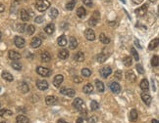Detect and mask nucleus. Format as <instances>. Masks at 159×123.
<instances>
[{"instance_id": "obj_14", "label": "nucleus", "mask_w": 159, "mask_h": 123, "mask_svg": "<svg viewBox=\"0 0 159 123\" xmlns=\"http://www.w3.org/2000/svg\"><path fill=\"white\" fill-rule=\"evenodd\" d=\"M41 43H42V41L39 37H34L31 39V46L32 48H38L40 45H41Z\"/></svg>"}, {"instance_id": "obj_38", "label": "nucleus", "mask_w": 159, "mask_h": 123, "mask_svg": "<svg viewBox=\"0 0 159 123\" xmlns=\"http://www.w3.org/2000/svg\"><path fill=\"white\" fill-rule=\"evenodd\" d=\"M26 31H27V33H28L29 35H32V34L35 32V25H31V24L28 25V27H27V29H26Z\"/></svg>"}, {"instance_id": "obj_15", "label": "nucleus", "mask_w": 159, "mask_h": 123, "mask_svg": "<svg viewBox=\"0 0 159 123\" xmlns=\"http://www.w3.org/2000/svg\"><path fill=\"white\" fill-rule=\"evenodd\" d=\"M56 102H57V98L54 97V96H47V97L45 98V102H46V105H48V106L55 105Z\"/></svg>"}, {"instance_id": "obj_13", "label": "nucleus", "mask_w": 159, "mask_h": 123, "mask_svg": "<svg viewBox=\"0 0 159 123\" xmlns=\"http://www.w3.org/2000/svg\"><path fill=\"white\" fill-rule=\"evenodd\" d=\"M63 80H64V76L61 74H58L56 75L54 79H53V85L55 86V87H60V85L62 84Z\"/></svg>"}, {"instance_id": "obj_12", "label": "nucleus", "mask_w": 159, "mask_h": 123, "mask_svg": "<svg viewBox=\"0 0 159 123\" xmlns=\"http://www.w3.org/2000/svg\"><path fill=\"white\" fill-rule=\"evenodd\" d=\"M110 89L114 94H119L121 92V86L118 82H112L110 84Z\"/></svg>"}, {"instance_id": "obj_3", "label": "nucleus", "mask_w": 159, "mask_h": 123, "mask_svg": "<svg viewBox=\"0 0 159 123\" xmlns=\"http://www.w3.org/2000/svg\"><path fill=\"white\" fill-rule=\"evenodd\" d=\"M36 72L40 76H43V77H47V76L51 74V70L47 68H44V66H38L36 68Z\"/></svg>"}, {"instance_id": "obj_18", "label": "nucleus", "mask_w": 159, "mask_h": 123, "mask_svg": "<svg viewBox=\"0 0 159 123\" xmlns=\"http://www.w3.org/2000/svg\"><path fill=\"white\" fill-rule=\"evenodd\" d=\"M126 78H127V80H128L129 82H135V79H137V76H135V74L134 73V71L129 70V71H127V73H126Z\"/></svg>"}, {"instance_id": "obj_52", "label": "nucleus", "mask_w": 159, "mask_h": 123, "mask_svg": "<svg viewBox=\"0 0 159 123\" xmlns=\"http://www.w3.org/2000/svg\"><path fill=\"white\" fill-rule=\"evenodd\" d=\"M74 81L76 82V83H81V82L83 81V79L81 78L80 76H75V77H74Z\"/></svg>"}, {"instance_id": "obj_1", "label": "nucleus", "mask_w": 159, "mask_h": 123, "mask_svg": "<svg viewBox=\"0 0 159 123\" xmlns=\"http://www.w3.org/2000/svg\"><path fill=\"white\" fill-rule=\"evenodd\" d=\"M35 7L39 12H44L50 7V2L48 0H38L35 3Z\"/></svg>"}, {"instance_id": "obj_22", "label": "nucleus", "mask_w": 159, "mask_h": 123, "mask_svg": "<svg viewBox=\"0 0 159 123\" xmlns=\"http://www.w3.org/2000/svg\"><path fill=\"white\" fill-rule=\"evenodd\" d=\"M69 47H70V49H72V50H74V49H76V48L78 47V40H77L74 36H72V37L70 38Z\"/></svg>"}, {"instance_id": "obj_43", "label": "nucleus", "mask_w": 159, "mask_h": 123, "mask_svg": "<svg viewBox=\"0 0 159 123\" xmlns=\"http://www.w3.org/2000/svg\"><path fill=\"white\" fill-rule=\"evenodd\" d=\"M11 65H12V68H14V69H16V70H21V69H22L21 63H18V62H13V63L11 64Z\"/></svg>"}, {"instance_id": "obj_34", "label": "nucleus", "mask_w": 159, "mask_h": 123, "mask_svg": "<svg viewBox=\"0 0 159 123\" xmlns=\"http://www.w3.org/2000/svg\"><path fill=\"white\" fill-rule=\"evenodd\" d=\"M75 60L77 62H79V63H82V62L85 61V54H83V52H78L75 56Z\"/></svg>"}, {"instance_id": "obj_61", "label": "nucleus", "mask_w": 159, "mask_h": 123, "mask_svg": "<svg viewBox=\"0 0 159 123\" xmlns=\"http://www.w3.org/2000/svg\"><path fill=\"white\" fill-rule=\"evenodd\" d=\"M1 123H7V122H6V121H2Z\"/></svg>"}, {"instance_id": "obj_28", "label": "nucleus", "mask_w": 159, "mask_h": 123, "mask_svg": "<svg viewBox=\"0 0 159 123\" xmlns=\"http://www.w3.org/2000/svg\"><path fill=\"white\" fill-rule=\"evenodd\" d=\"M58 44L61 46V47H65L66 45H67V38H66L65 35H61V36H59L58 37Z\"/></svg>"}, {"instance_id": "obj_42", "label": "nucleus", "mask_w": 159, "mask_h": 123, "mask_svg": "<svg viewBox=\"0 0 159 123\" xmlns=\"http://www.w3.org/2000/svg\"><path fill=\"white\" fill-rule=\"evenodd\" d=\"M98 109H99V104L96 101H91V102H90V109L91 110H97Z\"/></svg>"}, {"instance_id": "obj_32", "label": "nucleus", "mask_w": 159, "mask_h": 123, "mask_svg": "<svg viewBox=\"0 0 159 123\" xmlns=\"http://www.w3.org/2000/svg\"><path fill=\"white\" fill-rule=\"evenodd\" d=\"M95 86H96L97 90H98L99 92H104L105 87H104V84L102 81H100V80H95Z\"/></svg>"}, {"instance_id": "obj_17", "label": "nucleus", "mask_w": 159, "mask_h": 123, "mask_svg": "<svg viewBox=\"0 0 159 123\" xmlns=\"http://www.w3.org/2000/svg\"><path fill=\"white\" fill-rule=\"evenodd\" d=\"M142 100L144 102L145 105H147V106L150 105V102H151L152 101L151 96L149 95V94H146V93H142Z\"/></svg>"}, {"instance_id": "obj_37", "label": "nucleus", "mask_w": 159, "mask_h": 123, "mask_svg": "<svg viewBox=\"0 0 159 123\" xmlns=\"http://www.w3.org/2000/svg\"><path fill=\"white\" fill-rule=\"evenodd\" d=\"M58 10L57 9H55V8H51L50 9V11H49V16L52 18V19H55V18H57V16H58Z\"/></svg>"}, {"instance_id": "obj_63", "label": "nucleus", "mask_w": 159, "mask_h": 123, "mask_svg": "<svg viewBox=\"0 0 159 123\" xmlns=\"http://www.w3.org/2000/svg\"><path fill=\"white\" fill-rule=\"evenodd\" d=\"M0 91H1V88H0Z\"/></svg>"}, {"instance_id": "obj_6", "label": "nucleus", "mask_w": 159, "mask_h": 123, "mask_svg": "<svg viewBox=\"0 0 159 123\" xmlns=\"http://www.w3.org/2000/svg\"><path fill=\"white\" fill-rule=\"evenodd\" d=\"M147 9H148V5L144 4L142 7H139L138 9H135V15H138V17H143L145 14H146V12H147Z\"/></svg>"}, {"instance_id": "obj_23", "label": "nucleus", "mask_w": 159, "mask_h": 123, "mask_svg": "<svg viewBox=\"0 0 159 123\" xmlns=\"http://www.w3.org/2000/svg\"><path fill=\"white\" fill-rule=\"evenodd\" d=\"M141 89H142V91H148L149 89V83H148V80L147 79H142V81H141Z\"/></svg>"}, {"instance_id": "obj_44", "label": "nucleus", "mask_w": 159, "mask_h": 123, "mask_svg": "<svg viewBox=\"0 0 159 123\" xmlns=\"http://www.w3.org/2000/svg\"><path fill=\"white\" fill-rule=\"evenodd\" d=\"M131 54L133 55V57L135 58V61L138 62V60H139V57H138V52H137V50H135L134 47L131 48Z\"/></svg>"}, {"instance_id": "obj_11", "label": "nucleus", "mask_w": 159, "mask_h": 123, "mask_svg": "<svg viewBox=\"0 0 159 123\" xmlns=\"http://www.w3.org/2000/svg\"><path fill=\"white\" fill-rule=\"evenodd\" d=\"M111 73H112V69L110 66H104L100 69V75L103 78H107Z\"/></svg>"}, {"instance_id": "obj_9", "label": "nucleus", "mask_w": 159, "mask_h": 123, "mask_svg": "<svg viewBox=\"0 0 159 123\" xmlns=\"http://www.w3.org/2000/svg\"><path fill=\"white\" fill-rule=\"evenodd\" d=\"M8 57L12 61H18V60L21 59V55H20V53H18L17 51L10 50V51L8 52Z\"/></svg>"}, {"instance_id": "obj_19", "label": "nucleus", "mask_w": 159, "mask_h": 123, "mask_svg": "<svg viewBox=\"0 0 159 123\" xmlns=\"http://www.w3.org/2000/svg\"><path fill=\"white\" fill-rule=\"evenodd\" d=\"M40 59H41L42 62H44V63H48V62H50V60H51V55L46 51L42 52L41 55H40Z\"/></svg>"}, {"instance_id": "obj_8", "label": "nucleus", "mask_w": 159, "mask_h": 123, "mask_svg": "<svg viewBox=\"0 0 159 123\" xmlns=\"http://www.w3.org/2000/svg\"><path fill=\"white\" fill-rule=\"evenodd\" d=\"M14 43L15 45H16V47L18 48H24L25 44H26V41H25V39L23 37H21V36H16V37L14 38Z\"/></svg>"}, {"instance_id": "obj_4", "label": "nucleus", "mask_w": 159, "mask_h": 123, "mask_svg": "<svg viewBox=\"0 0 159 123\" xmlns=\"http://www.w3.org/2000/svg\"><path fill=\"white\" fill-rule=\"evenodd\" d=\"M99 13L98 12H94L93 15H92V17L90 18V20H88V22H87V24H88V25L90 27H95L96 25V24L98 23V20H99Z\"/></svg>"}, {"instance_id": "obj_46", "label": "nucleus", "mask_w": 159, "mask_h": 123, "mask_svg": "<svg viewBox=\"0 0 159 123\" xmlns=\"http://www.w3.org/2000/svg\"><path fill=\"white\" fill-rule=\"evenodd\" d=\"M97 121H98V119H97V117L95 115L90 116V117L87 118V122L88 123H96Z\"/></svg>"}, {"instance_id": "obj_60", "label": "nucleus", "mask_w": 159, "mask_h": 123, "mask_svg": "<svg viewBox=\"0 0 159 123\" xmlns=\"http://www.w3.org/2000/svg\"><path fill=\"white\" fill-rule=\"evenodd\" d=\"M1 36H2V34H1V31H0V39H1Z\"/></svg>"}, {"instance_id": "obj_27", "label": "nucleus", "mask_w": 159, "mask_h": 123, "mask_svg": "<svg viewBox=\"0 0 159 123\" xmlns=\"http://www.w3.org/2000/svg\"><path fill=\"white\" fill-rule=\"evenodd\" d=\"M158 44H159L158 38H155V39H153L152 41H150V43L148 45V49L149 50H154L155 48L158 47Z\"/></svg>"}, {"instance_id": "obj_53", "label": "nucleus", "mask_w": 159, "mask_h": 123, "mask_svg": "<svg viewBox=\"0 0 159 123\" xmlns=\"http://www.w3.org/2000/svg\"><path fill=\"white\" fill-rule=\"evenodd\" d=\"M4 10H5V6L2 3H0V13L4 12Z\"/></svg>"}, {"instance_id": "obj_58", "label": "nucleus", "mask_w": 159, "mask_h": 123, "mask_svg": "<svg viewBox=\"0 0 159 123\" xmlns=\"http://www.w3.org/2000/svg\"><path fill=\"white\" fill-rule=\"evenodd\" d=\"M152 123H158V120H157V119H153V120H152Z\"/></svg>"}, {"instance_id": "obj_47", "label": "nucleus", "mask_w": 159, "mask_h": 123, "mask_svg": "<svg viewBox=\"0 0 159 123\" xmlns=\"http://www.w3.org/2000/svg\"><path fill=\"white\" fill-rule=\"evenodd\" d=\"M43 20H44V18L42 17V16H38V17L35 19V22L36 24H42Z\"/></svg>"}, {"instance_id": "obj_41", "label": "nucleus", "mask_w": 159, "mask_h": 123, "mask_svg": "<svg viewBox=\"0 0 159 123\" xmlns=\"http://www.w3.org/2000/svg\"><path fill=\"white\" fill-rule=\"evenodd\" d=\"M123 63L126 66H131L132 64H133V60H132L131 57H125L124 60H123Z\"/></svg>"}, {"instance_id": "obj_40", "label": "nucleus", "mask_w": 159, "mask_h": 123, "mask_svg": "<svg viewBox=\"0 0 159 123\" xmlns=\"http://www.w3.org/2000/svg\"><path fill=\"white\" fill-rule=\"evenodd\" d=\"M158 65H159V58L157 55H155L151 59V65L152 66H158Z\"/></svg>"}, {"instance_id": "obj_50", "label": "nucleus", "mask_w": 159, "mask_h": 123, "mask_svg": "<svg viewBox=\"0 0 159 123\" xmlns=\"http://www.w3.org/2000/svg\"><path fill=\"white\" fill-rule=\"evenodd\" d=\"M83 4L87 5V7H91L92 6V0H83Z\"/></svg>"}, {"instance_id": "obj_26", "label": "nucleus", "mask_w": 159, "mask_h": 123, "mask_svg": "<svg viewBox=\"0 0 159 123\" xmlns=\"http://www.w3.org/2000/svg\"><path fill=\"white\" fill-rule=\"evenodd\" d=\"M108 57H109V55L108 54H105L104 52H102V53H100V54L97 56V62L98 63H104V62L106 61L108 59Z\"/></svg>"}, {"instance_id": "obj_54", "label": "nucleus", "mask_w": 159, "mask_h": 123, "mask_svg": "<svg viewBox=\"0 0 159 123\" xmlns=\"http://www.w3.org/2000/svg\"><path fill=\"white\" fill-rule=\"evenodd\" d=\"M77 123H83V117H79L77 119Z\"/></svg>"}, {"instance_id": "obj_24", "label": "nucleus", "mask_w": 159, "mask_h": 123, "mask_svg": "<svg viewBox=\"0 0 159 123\" xmlns=\"http://www.w3.org/2000/svg\"><path fill=\"white\" fill-rule=\"evenodd\" d=\"M20 17H21V20H24V22H27V20H30V15L27 11L25 9H22L21 12H20Z\"/></svg>"}, {"instance_id": "obj_31", "label": "nucleus", "mask_w": 159, "mask_h": 123, "mask_svg": "<svg viewBox=\"0 0 159 123\" xmlns=\"http://www.w3.org/2000/svg\"><path fill=\"white\" fill-rule=\"evenodd\" d=\"M58 57L61 60H66V59L69 57V52L67 51V50H65V49H63V50H61L58 53Z\"/></svg>"}, {"instance_id": "obj_21", "label": "nucleus", "mask_w": 159, "mask_h": 123, "mask_svg": "<svg viewBox=\"0 0 159 123\" xmlns=\"http://www.w3.org/2000/svg\"><path fill=\"white\" fill-rule=\"evenodd\" d=\"M1 76H2V78L5 79L6 81H13L14 80V77H13V75L11 74L10 72H8V71H3L2 72V74H1Z\"/></svg>"}, {"instance_id": "obj_48", "label": "nucleus", "mask_w": 159, "mask_h": 123, "mask_svg": "<svg viewBox=\"0 0 159 123\" xmlns=\"http://www.w3.org/2000/svg\"><path fill=\"white\" fill-rule=\"evenodd\" d=\"M137 69H138V73H141V74H143V73H144V69H143L142 65L138 64V65H137Z\"/></svg>"}, {"instance_id": "obj_56", "label": "nucleus", "mask_w": 159, "mask_h": 123, "mask_svg": "<svg viewBox=\"0 0 159 123\" xmlns=\"http://www.w3.org/2000/svg\"><path fill=\"white\" fill-rule=\"evenodd\" d=\"M135 44L137 45V46H138V48H139V49H142V46H141V44H139V42H138V41L137 40V39L135 40Z\"/></svg>"}, {"instance_id": "obj_57", "label": "nucleus", "mask_w": 159, "mask_h": 123, "mask_svg": "<svg viewBox=\"0 0 159 123\" xmlns=\"http://www.w3.org/2000/svg\"><path fill=\"white\" fill-rule=\"evenodd\" d=\"M57 123H68V122H66V121H64V120H62V119H60L57 121Z\"/></svg>"}, {"instance_id": "obj_35", "label": "nucleus", "mask_w": 159, "mask_h": 123, "mask_svg": "<svg viewBox=\"0 0 159 123\" xmlns=\"http://www.w3.org/2000/svg\"><path fill=\"white\" fill-rule=\"evenodd\" d=\"M76 4H77V0H71L70 2H68V3L66 4V9L69 11H72L75 8Z\"/></svg>"}, {"instance_id": "obj_39", "label": "nucleus", "mask_w": 159, "mask_h": 123, "mask_svg": "<svg viewBox=\"0 0 159 123\" xmlns=\"http://www.w3.org/2000/svg\"><path fill=\"white\" fill-rule=\"evenodd\" d=\"M13 112L7 109H0V116H5V115H12Z\"/></svg>"}, {"instance_id": "obj_51", "label": "nucleus", "mask_w": 159, "mask_h": 123, "mask_svg": "<svg viewBox=\"0 0 159 123\" xmlns=\"http://www.w3.org/2000/svg\"><path fill=\"white\" fill-rule=\"evenodd\" d=\"M24 27H25L24 24H19V25H18V31H19V32H24V31H25Z\"/></svg>"}, {"instance_id": "obj_36", "label": "nucleus", "mask_w": 159, "mask_h": 123, "mask_svg": "<svg viewBox=\"0 0 159 123\" xmlns=\"http://www.w3.org/2000/svg\"><path fill=\"white\" fill-rule=\"evenodd\" d=\"M99 40H100L103 44H109V43H110V39L104 33H101L100 35H99Z\"/></svg>"}, {"instance_id": "obj_30", "label": "nucleus", "mask_w": 159, "mask_h": 123, "mask_svg": "<svg viewBox=\"0 0 159 123\" xmlns=\"http://www.w3.org/2000/svg\"><path fill=\"white\" fill-rule=\"evenodd\" d=\"M87 15V11H86V9L83 8V7H80V8H78V10H77V16L79 18H83L85 16Z\"/></svg>"}, {"instance_id": "obj_59", "label": "nucleus", "mask_w": 159, "mask_h": 123, "mask_svg": "<svg viewBox=\"0 0 159 123\" xmlns=\"http://www.w3.org/2000/svg\"><path fill=\"white\" fill-rule=\"evenodd\" d=\"M149 1H150V2H155L156 0H149Z\"/></svg>"}, {"instance_id": "obj_5", "label": "nucleus", "mask_w": 159, "mask_h": 123, "mask_svg": "<svg viewBox=\"0 0 159 123\" xmlns=\"http://www.w3.org/2000/svg\"><path fill=\"white\" fill-rule=\"evenodd\" d=\"M60 93L63 94L64 96H68V97H70V98H73V97L75 96V94H76V91H75L74 89L63 87V88L60 89Z\"/></svg>"}, {"instance_id": "obj_7", "label": "nucleus", "mask_w": 159, "mask_h": 123, "mask_svg": "<svg viewBox=\"0 0 159 123\" xmlns=\"http://www.w3.org/2000/svg\"><path fill=\"white\" fill-rule=\"evenodd\" d=\"M36 87H38L39 90H41V91H45V90L48 89V83H47V81L44 80V79L38 80V81H36Z\"/></svg>"}, {"instance_id": "obj_16", "label": "nucleus", "mask_w": 159, "mask_h": 123, "mask_svg": "<svg viewBox=\"0 0 159 123\" xmlns=\"http://www.w3.org/2000/svg\"><path fill=\"white\" fill-rule=\"evenodd\" d=\"M19 89L21 90L22 93L26 94V93L29 92V90H30V87H29L28 83H26L25 81H23V82H21V83L19 84Z\"/></svg>"}, {"instance_id": "obj_2", "label": "nucleus", "mask_w": 159, "mask_h": 123, "mask_svg": "<svg viewBox=\"0 0 159 123\" xmlns=\"http://www.w3.org/2000/svg\"><path fill=\"white\" fill-rule=\"evenodd\" d=\"M73 106L78 110V111H82L83 109H86V104L81 98H76L73 102Z\"/></svg>"}, {"instance_id": "obj_45", "label": "nucleus", "mask_w": 159, "mask_h": 123, "mask_svg": "<svg viewBox=\"0 0 159 123\" xmlns=\"http://www.w3.org/2000/svg\"><path fill=\"white\" fill-rule=\"evenodd\" d=\"M82 74H83V76H85V77H88V76H90V74H91V70L88 69V68H83V69H82Z\"/></svg>"}, {"instance_id": "obj_49", "label": "nucleus", "mask_w": 159, "mask_h": 123, "mask_svg": "<svg viewBox=\"0 0 159 123\" xmlns=\"http://www.w3.org/2000/svg\"><path fill=\"white\" fill-rule=\"evenodd\" d=\"M114 77H115V78H117L118 80L122 79V71H121V70H117V71H115Z\"/></svg>"}, {"instance_id": "obj_62", "label": "nucleus", "mask_w": 159, "mask_h": 123, "mask_svg": "<svg viewBox=\"0 0 159 123\" xmlns=\"http://www.w3.org/2000/svg\"><path fill=\"white\" fill-rule=\"evenodd\" d=\"M105 1H110V0H105Z\"/></svg>"}, {"instance_id": "obj_33", "label": "nucleus", "mask_w": 159, "mask_h": 123, "mask_svg": "<svg viewBox=\"0 0 159 123\" xmlns=\"http://www.w3.org/2000/svg\"><path fill=\"white\" fill-rule=\"evenodd\" d=\"M16 123H29V118L25 115H19L16 118Z\"/></svg>"}, {"instance_id": "obj_10", "label": "nucleus", "mask_w": 159, "mask_h": 123, "mask_svg": "<svg viewBox=\"0 0 159 123\" xmlns=\"http://www.w3.org/2000/svg\"><path fill=\"white\" fill-rule=\"evenodd\" d=\"M85 36L88 41H93L95 39V33L91 28H87L85 31Z\"/></svg>"}, {"instance_id": "obj_20", "label": "nucleus", "mask_w": 159, "mask_h": 123, "mask_svg": "<svg viewBox=\"0 0 159 123\" xmlns=\"http://www.w3.org/2000/svg\"><path fill=\"white\" fill-rule=\"evenodd\" d=\"M54 30H55V25H54V24H48L44 27V31L47 34H49V35H51V34L54 32Z\"/></svg>"}, {"instance_id": "obj_25", "label": "nucleus", "mask_w": 159, "mask_h": 123, "mask_svg": "<svg viewBox=\"0 0 159 123\" xmlns=\"http://www.w3.org/2000/svg\"><path fill=\"white\" fill-rule=\"evenodd\" d=\"M138 111H137V109H132L131 112H130V120L133 121V122H135L137 120H138Z\"/></svg>"}, {"instance_id": "obj_55", "label": "nucleus", "mask_w": 159, "mask_h": 123, "mask_svg": "<svg viewBox=\"0 0 159 123\" xmlns=\"http://www.w3.org/2000/svg\"><path fill=\"white\" fill-rule=\"evenodd\" d=\"M143 1V0H133V2L135 4H141Z\"/></svg>"}, {"instance_id": "obj_29", "label": "nucleus", "mask_w": 159, "mask_h": 123, "mask_svg": "<svg viewBox=\"0 0 159 123\" xmlns=\"http://www.w3.org/2000/svg\"><path fill=\"white\" fill-rule=\"evenodd\" d=\"M83 93H86V94H91V93L93 92V86L91 85L90 83H88V84H87L86 86H83Z\"/></svg>"}]
</instances>
